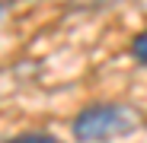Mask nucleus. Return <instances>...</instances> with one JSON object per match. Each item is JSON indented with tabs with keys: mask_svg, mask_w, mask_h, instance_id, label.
Segmentation results:
<instances>
[{
	"mask_svg": "<svg viewBox=\"0 0 147 143\" xmlns=\"http://www.w3.org/2000/svg\"><path fill=\"white\" fill-rule=\"evenodd\" d=\"M144 124V114L134 105H90L74 118V137L77 143H106L115 137L134 134Z\"/></svg>",
	"mask_w": 147,
	"mask_h": 143,
	"instance_id": "f257e3e1",
	"label": "nucleus"
},
{
	"mask_svg": "<svg viewBox=\"0 0 147 143\" xmlns=\"http://www.w3.org/2000/svg\"><path fill=\"white\" fill-rule=\"evenodd\" d=\"M131 57H134L138 64H147V29H144L141 35H134V41H131Z\"/></svg>",
	"mask_w": 147,
	"mask_h": 143,
	"instance_id": "f03ea898",
	"label": "nucleus"
},
{
	"mask_svg": "<svg viewBox=\"0 0 147 143\" xmlns=\"http://www.w3.org/2000/svg\"><path fill=\"white\" fill-rule=\"evenodd\" d=\"M10 143H61V140L48 137V134H22V137H16V140H10Z\"/></svg>",
	"mask_w": 147,
	"mask_h": 143,
	"instance_id": "7ed1b4c3",
	"label": "nucleus"
}]
</instances>
